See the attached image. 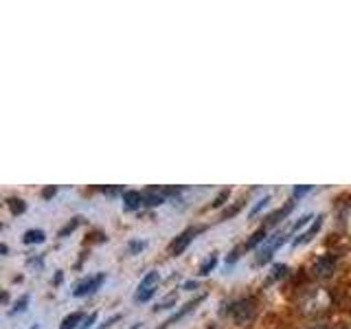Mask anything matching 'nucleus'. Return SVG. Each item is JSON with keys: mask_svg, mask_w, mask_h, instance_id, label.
I'll list each match as a JSON object with an SVG mask.
<instances>
[{"mask_svg": "<svg viewBox=\"0 0 351 329\" xmlns=\"http://www.w3.org/2000/svg\"><path fill=\"white\" fill-rule=\"evenodd\" d=\"M329 301H332V299H329V294L323 288H307L299 296V303H296V307H299V312L303 316H318L329 307Z\"/></svg>", "mask_w": 351, "mask_h": 329, "instance_id": "f257e3e1", "label": "nucleus"}, {"mask_svg": "<svg viewBox=\"0 0 351 329\" xmlns=\"http://www.w3.org/2000/svg\"><path fill=\"white\" fill-rule=\"evenodd\" d=\"M226 316L239 327L246 325V323L252 321V318H255V303H252V299H237V301H233L228 305Z\"/></svg>", "mask_w": 351, "mask_h": 329, "instance_id": "f03ea898", "label": "nucleus"}, {"mask_svg": "<svg viewBox=\"0 0 351 329\" xmlns=\"http://www.w3.org/2000/svg\"><path fill=\"white\" fill-rule=\"evenodd\" d=\"M158 283H160V272H158V270L147 272L145 277L141 279L138 288H136V292H134V301H136V303H145V301H149L152 296L156 294Z\"/></svg>", "mask_w": 351, "mask_h": 329, "instance_id": "7ed1b4c3", "label": "nucleus"}, {"mask_svg": "<svg viewBox=\"0 0 351 329\" xmlns=\"http://www.w3.org/2000/svg\"><path fill=\"white\" fill-rule=\"evenodd\" d=\"M288 239H290V233H288V230H283V233H281V230H279V233L274 235V237L266 239V244L261 246L259 255H257V261H255L257 266H263V263H268V261L272 259V255H274V252H277V248H279V246H283V244H285V241H288Z\"/></svg>", "mask_w": 351, "mask_h": 329, "instance_id": "20e7f679", "label": "nucleus"}, {"mask_svg": "<svg viewBox=\"0 0 351 329\" xmlns=\"http://www.w3.org/2000/svg\"><path fill=\"white\" fill-rule=\"evenodd\" d=\"M336 270V257L332 255V252H325V255L318 257L314 263H312V277L314 279H327V277H332Z\"/></svg>", "mask_w": 351, "mask_h": 329, "instance_id": "39448f33", "label": "nucleus"}, {"mask_svg": "<svg viewBox=\"0 0 351 329\" xmlns=\"http://www.w3.org/2000/svg\"><path fill=\"white\" fill-rule=\"evenodd\" d=\"M106 281V272H97V274H90V277L82 279L80 283L75 285L73 290V296H86V294H93L101 288V283Z\"/></svg>", "mask_w": 351, "mask_h": 329, "instance_id": "423d86ee", "label": "nucleus"}, {"mask_svg": "<svg viewBox=\"0 0 351 329\" xmlns=\"http://www.w3.org/2000/svg\"><path fill=\"white\" fill-rule=\"evenodd\" d=\"M202 230H204L202 226H195V228H186V230H182V233L171 241V246H169L171 255L178 257L180 252L191 244V239H195V235H197V233H202Z\"/></svg>", "mask_w": 351, "mask_h": 329, "instance_id": "0eeeda50", "label": "nucleus"}, {"mask_svg": "<svg viewBox=\"0 0 351 329\" xmlns=\"http://www.w3.org/2000/svg\"><path fill=\"white\" fill-rule=\"evenodd\" d=\"M202 301H204V294L195 296V299H193V301H189V303H184V305L180 307V310H178V312H173V314H171V316L167 318V321H165V323H162V325H160L158 329H167V327H169V325H173L176 321H180L182 316H186V314H189V312H193L195 307L200 305Z\"/></svg>", "mask_w": 351, "mask_h": 329, "instance_id": "6e6552de", "label": "nucleus"}, {"mask_svg": "<svg viewBox=\"0 0 351 329\" xmlns=\"http://www.w3.org/2000/svg\"><path fill=\"white\" fill-rule=\"evenodd\" d=\"M321 226H323V215H316V219L310 224V228L305 230V233H301L299 237H294V241L292 244L294 246H303V244H307V241H312V237L321 230Z\"/></svg>", "mask_w": 351, "mask_h": 329, "instance_id": "1a4fd4ad", "label": "nucleus"}, {"mask_svg": "<svg viewBox=\"0 0 351 329\" xmlns=\"http://www.w3.org/2000/svg\"><path fill=\"white\" fill-rule=\"evenodd\" d=\"M84 314L82 312H73V314H69L62 321V325H60V329H80L82 327V323H84Z\"/></svg>", "mask_w": 351, "mask_h": 329, "instance_id": "9d476101", "label": "nucleus"}, {"mask_svg": "<svg viewBox=\"0 0 351 329\" xmlns=\"http://www.w3.org/2000/svg\"><path fill=\"white\" fill-rule=\"evenodd\" d=\"M266 233H268V230H266V226H261V228H257L255 230V233H252L250 235V239L246 241V250H255L259 244H263V241H266Z\"/></svg>", "mask_w": 351, "mask_h": 329, "instance_id": "9b49d317", "label": "nucleus"}, {"mask_svg": "<svg viewBox=\"0 0 351 329\" xmlns=\"http://www.w3.org/2000/svg\"><path fill=\"white\" fill-rule=\"evenodd\" d=\"M143 200H145V195H143L141 191H125L123 193V204H125V208H138L143 204Z\"/></svg>", "mask_w": 351, "mask_h": 329, "instance_id": "f8f14e48", "label": "nucleus"}, {"mask_svg": "<svg viewBox=\"0 0 351 329\" xmlns=\"http://www.w3.org/2000/svg\"><path fill=\"white\" fill-rule=\"evenodd\" d=\"M215 266H217V252H211V255H208L200 263V268H197V274H200V277H206V274H211L215 270Z\"/></svg>", "mask_w": 351, "mask_h": 329, "instance_id": "ddd939ff", "label": "nucleus"}, {"mask_svg": "<svg viewBox=\"0 0 351 329\" xmlns=\"http://www.w3.org/2000/svg\"><path fill=\"white\" fill-rule=\"evenodd\" d=\"M312 217H314L312 213H305V215H301L299 219H296V222H294V224H292V226L288 228V233H290V237H294L296 233H299V230H301V228H305L307 224H310V222H312Z\"/></svg>", "mask_w": 351, "mask_h": 329, "instance_id": "4468645a", "label": "nucleus"}, {"mask_svg": "<svg viewBox=\"0 0 351 329\" xmlns=\"http://www.w3.org/2000/svg\"><path fill=\"white\" fill-rule=\"evenodd\" d=\"M22 241H25V244H42V241H44V230L31 228V230H27V233H25Z\"/></svg>", "mask_w": 351, "mask_h": 329, "instance_id": "2eb2a0df", "label": "nucleus"}, {"mask_svg": "<svg viewBox=\"0 0 351 329\" xmlns=\"http://www.w3.org/2000/svg\"><path fill=\"white\" fill-rule=\"evenodd\" d=\"M292 208H294V200H290V202L285 204L283 208H279L277 213H272V215L268 217V224H277V222H281V219H283L285 215H288V213L292 211Z\"/></svg>", "mask_w": 351, "mask_h": 329, "instance_id": "dca6fc26", "label": "nucleus"}, {"mask_svg": "<svg viewBox=\"0 0 351 329\" xmlns=\"http://www.w3.org/2000/svg\"><path fill=\"white\" fill-rule=\"evenodd\" d=\"M7 204H9L11 213H14V215H20V213H25V208H27L25 200H20V197H9V200H7Z\"/></svg>", "mask_w": 351, "mask_h": 329, "instance_id": "f3484780", "label": "nucleus"}, {"mask_svg": "<svg viewBox=\"0 0 351 329\" xmlns=\"http://www.w3.org/2000/svg\"><path fill=\"white\" fill-rule=\"evenodd\" d=\"M165 202V193H156V191H152L145 195V200H143V204H147V206H158Z\"/></svg>", "mask_w": 351, "mask_h": 329, "instance_id": "a211bd4d", "label": "nucleus"}, {"mask_svg": "<svg viewBox=\"0 0 351 329\" xmlns=\"http://www.w3.org/2000/svg\"><path fill=\"white\" fill-rule=\"evenodd\" d=\"M27 305H29V294L25 296H20V299L14 303V307H11V312L9 314H18V312H25L27 310Z\"/></svg>", "mask_w": 351, "mask_h": 329, "instance_id": "6ab92c4d", "label": "nucleus"}, {"mask_svg": "<svg viewBox=\"0 0 351 329\" xmlns=\"http://www.w3.org/2000/svg\"><path fill=\"white\" fill-rule=\"evenodd\" d=\"M176 301H178V294L173 292V294H169V296H167V299H165V301H160V303H158L156 307H154V310H156V312H158V310H167L169 305H176Z\"/></svg>", "mask_w": 351, "mask_h": 329, "instance_id": "aec40b11", "label": "nucleus"}, {"mask_svg": "<svg viewBox=\"0 0 351 329\" xmlns=\"http://www.w3.org/2000/svg\"><path fill=\"white\" fill-rule=\"evenodd\" d=\"M268 202H270V195L266 193V195H263V197H261V200H257V204H255V206H252V208H250V213H248V215H250V217H255V215H257V213L261 211V208H263V206H266V204H268Z\"/></svg>", "mask_w": 351, "mask_h": 329, "instance_id": "412c9836", "label": "nucleus"}, {"mask_svg": "<svg viewBox=\"0 0 351 329\" xmlns=\"http://www.w3.org/2000/svg\"><path fill=\"white\" fill-rule=\"evenodd\" d=\"M80 219H82V217H73V222H69V224H66V226L60 230V237H66L69 233H73V230L77 228V224H80Z\"/></svg>", "mask_w": 351, "mask_h": 329, "instance_id": "4be33fe9", "label": "nucleus"}, {"mask_svg": "<svg viewBox=\"0 0 351 329\" xmlns=\"http://www.w3.org/2000/svg\"><path fill=\"white\" fill-rule=\"evenodd\" d=\"M285 272H288V266H274L272 268V274H270V281H274V279H279V277H285Z\"/></svg>", "mask_w": 351, "mask_h": 329, "instance_id": "5701e85b", "label": "nucleus"}, {"mask_svg": "<svg viewBox=\"0 0 351 329\" xmlns=\"http://www.w3.org/2000/svg\"><path fill=\"white\" fill-rule=\"evenodd\" d=\"M228 195H230V189H224L222 193H219L217 197H215V202L211 204L213 208H217V206H222L224 204V200H228Z\"/></svg>", "mask_w": 351, "mask_h": 329, "instance_id": "b1692460", "label": "nucleus"}, {"mask_svg": "<svg viewBox=\"0 0 351 329\" xmlns=\"http://www.w3.org/2000/svg\"><path fill=\"white\" fill-rule=\"evenodd\" d=\"M95 321H97V314L93 312L90 316H86V318H84V323H82V327H80V329H90V327L95 325Z\"/></svg>", "mask_w": 351, "mask_h": 329, "instance_id": "393cba45", "label": "nucleus"}, {"mask_svg": "<svg viewBox=\"0 0 351 329\" xmlns=\"http://www.w3.org/2000/svg\"><path fill=\"white\" fill-rule=\"evenodd\" d=\"M143 248H145V241H132V244H130V255H134V252H138Z\"/></svg>", "mask_w": 351, "mask_h": 329, "instance_id": "a878e982", "label": "nucleus"}, {"mask_svg": "<svg viewBox=\"0 0 351 329\" xmlns=\"http://www.w3.org/2000/svg\"><path fill=\"white\" fill-rule=\"evenodd\" d=\"M310 189H312L310 184H307V186H296V189H294V197H301V195H305V193L310 191Z\"/></svg>", "mask_w": 351, "mask_h": 329, "instance_id": "bb28decb", "label": "nucleus"}, {"mask_svg": "<svg viewBox=\"0 0 351 329\" xmlns=\"http://www.w3.org/2000/svg\"><path fill=\"white\" fill-rule=\"evenodd\" d=\"M55 191H58V189H55V186H47V189L42 191V197H44V200H49V197H53V195H55Z\"/></svg>", "mask_w": 351, "mask_h": 329, "instance_id": "cd10ccee", "label": "nucleus"}, {"mask_svg": "<svg viewBox=\"0 0 351 329\" xmlns=\"http://www.w3.org/2000/svg\"><path fill=\"white\" fill-rule=\"evenodd\" d=\"M29 329H38V323H36V325H31Z\"/></svg>", "mask_w": 351, "mask_h": 329, "instance_id": "c85d7f7f", "label": "nucleus"}, {"mask_svg": "<svg viewBox=\"0 0 351 329\" xmlns=\"http://www.w3.org/2000/svg\"><path fill=\"white\" fill-rule=\"evenodd\" d=\"M312 329H327V327H312Z\"/></svg>", "mask_w": 351, "mask_h": 329, "instance_id": "c756f323", "label": "nucleus"}]
</instances>
